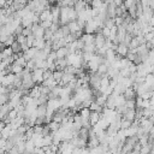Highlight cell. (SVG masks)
Instances as JSON below:
<instances>
[{"instance_id":"7","label":"cell","mask_w":154,"mask_h":154,"mask_svg":"<svg viewBox=\"0 0 154 154\" xmlns=\"http://www.w3.org/2000/svg\"><path fill=\"white\" fill-rule=\"evenodd\" d=\"M67 26H69V29H70V32H71V34H75V32H76V31H78V30H83V29L78 25L77 20H70V22L67 23Z\"/></svg>"},{"instance_id":"15","label":"cell","mask_w":154,"mask_h":154,"mask_svg":"<svg viewBox=\"0 0 154 154\" xmlns=\"http://www.w3.org/2000/svg\"><path fill=\"white\" fill-rule=\"evenodd\" d=\"M25 69L29 70V71H32L36 69V65H35V60L34 59H30L26 61V65H25Z\"/></svg>"},{"instance_id":"26","label":"cell","mask_w":154,"mask_h":154,"mask_svg":"<svg viewBox=\"0 0 154 154\" xmlns=\"http://www.w3.org/2000/svg\"><path fill=\"white\" fill-rule=\"evenodd\" d=\"M4 128H5V122H4V120H0V132L2 131Z\"/></svg>"},{"instance_id":"20","label":"cell","mask_w":154,"mask_h":154,"mask_svg":"<svg viewBox=\"0 0 154 154\" xmlns=\"http://www.w3.org/2000/svg\"><path fill=\"white\" fill-rule=\"evenodd\" d=\"M113 19H114V24H116L117 26H118V25H122L123 22H124V18H123L122 16H116Z\"/></svg>"},{"instance_id":"25","label":"cell","mask_w":154,"mask_h":154,"mask_svg":"<svg viewBox=\"0 0 154 154\" xmlns=\"http://www.w3.org/2000/svg\"><path fill=\"white\" fill-rule=\"evenodd\" d=\"M123 2H124V0H113V4L116 6H120V5H123Z\"/></svg>"},{"instance_id":"11","label":"cell","mask_w":154,"mask_h":154,"mask_svg":"<svg viewBox=\"0 0 154 154\" xmlns=\"http://www.w3.org/2000/svg\"><path fill=\"white\" fill-rule=\"evenodd\" d=\"M23 70H24V67H23L22 65L17 64L16 61H13V63L11 64V72H13L14 75H17V73H20Z\"/></svg>"},{"instance_id":"14","label":"cell","mask_w":154,"mask_h":154,"mask_svg":"<svg viewBox=\"0 0 154 154\" xmlns=\"http://www.w3.org/2000/svg\"><path fill=\"white\" fill-rule=\"evenodd\" d=\"M107 70H108V66L106 65V64H100L99 65V67H97V71L96 72H99L100 75H106L107 73Z\"/></svg>"},{"instance_id":"17","label":"cell","mask_w":154,"mask_h":154,"mask_svg":"<svg viewBox=\"0 0 154 154\" xmlns=\"http://www.w3.org/2000/svg\"><path fill=\"white\" fill-rule=\"evenodd\" d=\"M131 120H128V119H123L122 118V122H120V129H128L130 125H131Z\"/></svg>"},{"instance_id":"6","label":"cell","mask_w":154,"mask_h":154,"mask_svg":"<svg viewBox=\"0 0 154 154\" xmlns=\"http://www.w3.org/2000/svg\"><path fill=\"white\" fill-rule=\"evenodd\" d=\"M122 118L123 119H128V120H135V118H136V111H135V108L134 109H126L123 114H122Z\"/></svg>"},{"instance_id":"27","label":"cell","mask_w":154,"mask_h":154,"mask_svg":"<svg viewBox=\"0 0 154 154\" xmlns=\"http://www.w3.org/2000/svg\"><path fill=\"white\" fill-rule=\"evenodd\" d=\"M57 1H61V0H57Z\"/></svg>"},{"instance_id":"23","label":"cell","mask_w":154,"mask_h":154,"mask_svg":"<svg viewBox=\"0 0 154 154\" xmlns=\"http://www.w3.org/2000/svg\"><path fill=\"white\" fill-rule=\"evenodd\" d=\"M30 34H32L30 26H25V28H23V30H22V35H24V36H29Z\"/></svg>"},{"instance_id":"16","label":"cell","mask_w":154,"mask_h":154,"mask_svg":"<svg viewBox=\"0 0 154 154\" xmlns=\"http://www.w3.org/2000/svg\"><path fill=\"white\" fill-rule=\"evenodd\" d=\"M8 102V93H2L0 94V106L5 105Z\"/></svg>"},{"instance_id":"1","label":"cell","mask_w":154,"mask_h":154,"mask_svg":"<svg viewBox=\"0 0 154 154\" xmlns=\"http://www.w3.org/2000/svg\"><path fill=\"white\" fill-rule=\"evenodd\" d=\"M31 78L35 84H41L43 82V70L40 67H36L31 71Z\"/></svg>"},{"instance_id":"5","label":"cell","mask_w":154,"mask_h":154,"mask_svg":"<svg viewBox=\"0 0 154 154\" xmlns=\"http://www.w3.org/2000/svg\"><path fill=\"white\" fill-rule=\"evenodd\" d=\"M70 53L69 48L66 46H63V47H59L57 51H55V54H57V58L60 59V58H66L67 54Z\"/></svg>"},{"instance_id":"13","label":"cell","mask_w":154,"mask_h":154,"mask_svg":"<svg viewBox=\"0 0 154 154\" xmlns=\"http://www.w3.org/2000/svg\"><path fill=\"white\" fill-rule=\"evenodd\" d=\"M64 75V70H54L53 71V78L59 83L61 81V77Z\"/></svg>"},{"instance_id":"3","label":"cell","mask_w":154,"mask_h":154,"mask_svg":"<svg viewBox=\"0 0 154 154\" xmlns=\"http://www.w3.org/2000/svg\"><path fill=\"white\" fill-rule=\"evenodd\" d=\"M128 51H129V48H128V46H126L124 42H119V43L117 45L116 53H117V54H119L120 57H125V55H126V53H128Z\"/></svg>"},{"instance_id":"4","label":"cell","mask_w":154,"mask_h":154,"mask_svg":"<svg viewBox=\"0 0 154 154\" xmlns=\"http://www.w3.org/2000/svg\"><path fill=\"white\" fill-rule=\"evenodd\" d=\"M40 22L41 20H52V13H51V7L45 8L40 14H38Z\"/></svg>"},{"instance_id":"22","label":"cell","mask_w":154,"mask_h":154,"mask_svg":"<svg viewBox=\"0 0 154 154\" xmlns=\"http://www.w3.org/2000/svg\"><path fill=\"white\" fill-rule=\"evenodd\" d=\"M40 25H41L43 29H48V28L52 25V20H41Z\"/></svg>"},{"instance_id":"10","label":"cell","mask_w":154,"mask_h":154,"mask_svg":"<svg viewBox=\"0 0 154 154\" xmlns=\"http://www.w3.org/2000/svg\"><path fill=\"white\" fill-rule=\"evenodd\" d=\"M1 55H2V59H4V58L12 57V55H13V51H12L11 46H5V47L1 49Z\"/></svg>"},{"instance_id":"9","label":"cell","mask_w":154,"mask_h":154,"mask_svg":"<svg viewBox=\"0 0 154 154\" xmlns=\"http://www.w3.org/2000/svg\"><path fill=\"white\" fill-rule=\"evenodd\" d=\"M78 137L88 142V138H89V129L82 126V128L78 130Z\"/></svg>"},{"instance_id":"24","label":"cell","mask_w":154,"mask_h":154,"mask_svg":"<svg viewBox=\"0 0 154 154\" xmlns=\"http://www.w3.org/2000/svg\"><path fill=\"white\" fill-rule=\"evenodd\" d=\"M144 38H146L147 41L153 40V38H154V32H153V31H148V32H146V34H144Z\"/></svg>"},{"instance_id":"2","label":"cell","mask_w":154,"mask_h":154,"mask_svg":"<svg viewBox=\"0 0 154 154\" xmlns=\"http://www.w3.org/2000/svg\"><path fill=\"white\" fill-rule=\"evenodd\" d=\"M105 40H106V37L101 34V31L95 32V36H94V45H95L96 49L100 48V47H102V46L105 45Z\"/></svg>"},{"instance_id":"28","label":"cell","mask_w":154,"mask_h":154,"mask_svg":"<svg viewBox=\"0 0 154 154\" xmlns=\"http://www.w3.org/2000/svg\"><path fill=\"white\" fill-rule=\"evenodd\" d=\"M102 1H105V0H102Z\"/></svg>"},{"instance_id":"19","label":"cell","mask_w":154,"mask_h":154,"mask_svg":"<svg viewBox=\"0 0 154 154\" xmlns=\"http://www.w3.org/2000/svg\"><path fill=\"white\" fill-rule=\"evenodd\" d=\"M34 40H35V36H34V34H30L29 36H26V45H28L29 47H32Z\"/></svg>"},{"instance_id":"12","label":"cell","mask_w":154,"mask_h":154,"mask_svg":"<svg viewBox=\"0 0 154 154\" xmlns=\"http://www.w3.org/2000/svg\"><path fill=\"white\" fill-rule=\"evenodd\" d=\"M11 48H12V51H13V54H18V53H22V48H20V45H19V42H18L17 40H14V41L12 42V45H11Z\"/></svg>"},{"instance_id":"18","label":"cell","mask_w":154,"mask_h":154,"mask_svg":"<svg viewBox=\"0 0 154 154\" xmlns=\"http://www.w3.org/2000/svg\"><path fill=\"white\" fill-rule=\"evenodd\" d=\"M109 32H111V28L105 26V25L101 28V34H102L105 37H108V36H109Z\"/></svg>"},{"instance_id":"8","label":"cell","mask_w":154,"mask_h":154,"mask_svg":"<svg viewBox=\"0 0 154 154\" xmlns=\"http://www.w3.org/2000/svg\"><path fill=\"white\" fill-rule=\"evenodd\" d=\"M100 117H101V113H99V112H96V111H90V116H89V122H90V124H91V125L96 124L97 120L100 119Z\"/></svg>"},{"instance_id":"21","label":"cell","mask_w":154,"mask_h":154,"mask_svg":"<svg viewBox=\"0 0 154 154\" xmlns=\"http://www.w3.org/2000/svg\"><path fill=\"white\" fill-rule=\"evenodd\" d=\"M102 2H103L102 0H91L90 6H91V7H95V8H99V7L101 6V4H102Z\"/></svg>"}]
</instances>
